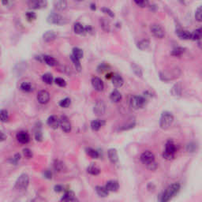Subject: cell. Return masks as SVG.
Returning <instances> with one entry per match:
<instances>
[{
    "label": "cell",
    "mask_w": 202,
    "mask_h": 202,
    "mask_svg": "<svg viewBox=\"0 0 202 202\" xmlns=\"http://www.w3.org/2000/svg\"><path fill=\"white\" fill-rule=\"evenodd\" d=\"M21 158V154H19V153H17V154H15L14 156L12 157V158L10 159L9 161L10 162V164H14V165H17V164H18V162L20 161Z\"/></svg>",
    "instance_id": "46"
},
{
    "label": "cell",
    "mask_w": 202,
    "mask_h": 202,
    "mask_svg": "<svg viewBox=\"0 0 202 202\" xmlns=\"http://www.w3.org/2000/svg\"><path fill=\"white\" fill-rule=\"evenodd\" d=\"M135 125H136L135 121L130 122H128L127 124H126V125H124L123 126H122V128L120 129V130H130V129L134 128V127L135 126Z\"/></svg>",
    "instance_id": "49"
},
{
    "label": "cell",
    "mask_w": 202,
    "mask_h": 202,
    "mask_svg": "<svg viewBox=\"0 0 202 202\" xmlns=\"http://www.w3.org/2000/svg\"><path fill=\"white\" fill-rule=\"evenodd\" d=\"M147 102V99L145 96H134L131 97L130 101V104L131 107L135 110L138 109H141L145 106Z\"/></svg>",
    "instance_id": "6"
},
{
    "label": "cell",
    "mask_w": 202,
    "mask_h": 202,
    "mask_svg": "<svg viewBox=\"0 0 202 202\" xmlns=\"http://www.w3.org/2000/svg\"><path fill=\"white\" fill-rule=\"evenodd\" d=\"M90 9L92 10H96V4H95V3H91L90 4Z\"/></svg>",
    "instance_id": "62"
},
{
    "label": "cell",
    "mask_w": 202,
    "mask_h": 202,
    "mask_svg": "<svg viewBox=\"0 0 202 202\" xmlns=\"http://www.w3.org/2000/svg\"><path fill=\"white\" fill-rule=\"evenodd\" d=\"M74 197V193L71 190H66L63 194V197H62V201H65V200H68V199Z\"/></svg>",
    "instance_id": "44"
},
{
    "label": "cell",
    "mask_w": 202,
    "mask_h": 202,
    "mask_svg": "<svg viewBox=\"0 0 202 202\" xmlns=\"http://www.w3.org/2000/svg\"><path fill=\"white\" fill-rule=\"evenodd\" d=\"M37 99L41 104H46L50 100V93L46 90H41L37 93Z\"/></svg>",
    "instance_id": "11"
},
{
    "label": "cell",
    "mask_w": 202,
    "mask_h": 202,
    "mask_svg": "<svg viewBox=\"0 0 202 202\" xmlns=\"http://www.w3.org/2000/svg\"><path fill=\"white\" fill-rule=\"evenodd\" d=\"M25 17L29 21H33L36 20V18H37V14L33 11H28L25 14Z\"/></svg>",
    "instance_id": "45"
},
{
    "label": "cell",
    "mask_w": 202,
    "mask_h": 202,
    "mask_svg": "<svg viewBox=\"0 0 202 202\" xmlns=\"http://www.w3.org/2000/svg\"><path fill=\"white\" fill-rule=\"evenodd\" d=\"M9 120V112L6 109L0 111V121L2 122H6Z\"/></svg>",
    "instance_id": "38"
},
{
    "label": "cell",
    "mask_w": 202,
    "mask_h": 202,
    "mask_svg": "<svg viewBox=\"0 0 202 202\" xmlns=\"http://www.w3.org/2000/svg\"><path fill=\"white\" fill-rule=\"evenodd\" d=\"M112 80V84L114 86H115L116 88H120L124 84V81H123V78L119 75V74H115L113 75L111 78Z\"/></svg>",
    "instance_id": "21"
},
{
    "label": "cell",
    "mask_w": 202,
    "mask_h": 202,
    "mask_svg": "<svg viewBox=\"0 0 202 202\" xmlns=\"http://www.w3.org/2000/svg\"><path fill=\"white\" fill-rule=\"evenodd\" d=\"M140 160H141V161H142L144 164L147 166L149 165V164L153 163V162H155V156L150 151H145V152H144V153L141 155Z\"/></svg>",
    "instance_id": "9"
},
{
    "label": "cell",
    "mask_w": 202,
    "mask_h": 202,
    "mask_svg": "<svg viewBox=\"0 0 202 202\" xmlns=\"http://www.w3.org/2000/svg\"><path fill=\"white\" fill-rule=\"evenodd\" d=\"M181 189V185L178 182L171 184L164 192L160 195V202H169L170 200L175 197Z\"/></svg>",
    "instance_id": "1"
},
{
    "label": "cell",
    "mask_w": 202,
    "mask_h": 202,
    "mask_svg": "<svg viewBox=\"0 0 202 202\" xmlns=\"http://www.w3.org/2000/svg\"><path fill=\"white\" fill-rule=\"evenodd\" d=\"M27 4L30 9L39 10L46 7L48 5V2L44 1V0H35V1H29Z\"/></svg>",
    "instance_id": "10"
},
{
    "label": "cell",
    "mask_w": 202,
    "mask_h": 202,
    "mask_svg": "<svg viewBox=\"0 0 202 202\" xmlns=\"http://www.w3.org/2000/svg\"><path fill=\"white\" fill-rule=\"evenodd\" d=\"M59 126L65 133H70L71 131V123L67 116H61L59 118Z\"/></svg>",
    "instance_id": "8"
},
{
    "label": "cell",
    "mask_w": 202,
    "mask_h": 202,
    "mask_svg": "<svg viewBox=\"0 0 202 202\" xmlns=\"http://www.w3.org/2000/svg\"><path fill=\"white\" fill-rule=\"evenodd\" d=\"M85 152H86L87 155L92 159H98L99 157V152L95 150L94 149H92V148H87L85 149Z\"/></svg>",
    "instance_id": "32"
},
{
    "label": "cell",
    "mask_w": 202,
    "mask_h": 202,
    "mask_svg": "<svg viewBox=\"0 0 202 202\" xmlns=\"http://www.w3.org/2000/svg\"><path fill=\"white\" fill-rule=\"evenodd\" d=\"M113 75H114V74H112V73H108V74H107L106 78L107 79H111V78H112Z\"/></svg>",
    "instance_id": "61"
},
{
    "label": "cell",
    "mask_w": 202,
    "mask_h": 202,
    "mask_svg": "<svg viewBox=\"0 0 202 202\" xmlns=\"http://www.w3.org/2000/svg\"><path fill=\"white\" fill-rule=\"evenodd\" d=\"M146 167H148V169L151 170V171H154V170H156V168H157V164H156V161H155L153 162V163H152V164L147 165Z\"/></svg>",
    "instance_id": "55"
},
{
    "label": "cell",
    "mask_w": 202,
    "mask_h": 202,
    "mask_svg": "<svg viewBox=\"0 0 202 202\" xmlns=\"http://www.w3.org/2000/svg\"><path fill=\"white\" fill-rule=\"evenodd\" d=\"M87 172L92 175H98L99 173H100V169H99V167H96V166L92 164V165L88 167V168H87Z\"/></svg>",
    "instance_id": "33"
},
{
    "label": "cell",
    "mask_w": 202,
    "mask_h": 202,
    "mask_svg": "<svg viewBox=\"0 0 202 202\" xmlns=\"http://www.w3.org/2000/svg\"><path fill=\"white\" fill-rule=\"evenodd\" d=\"M131 68H132V70L134 71V73L136 74L138 77H142L143 75V71H142V69L138 65L135 64V63H132L131 64Z\"/></svg>",
    "instance_id": "35"
},
{
    "label": "cell",
    "mask_w": 202,
    "mask_h": 202,
    "mask_svg": "<svg viewBox=\"0 0 202 202\" xmlns=\"http://www.w3.org/2000/svg\"><path fill=\"white\" fill-rule=\"evenodd\" d=\"M176 34L178 37L182 40H190L191 39V33L182 29H176Z\"/></svg>",
    "instance_id": "20"
},
{
    "label": "cell",
    "mask_w": 202,
    "mask_h": 202,
    "mask_svg": "<svg viewBox=\"0 0 202 202\" xmlns=\"http://www.w3.org/2000/svg\"><path fill=\"white\" fill-rule=\"evenodd\" d=\"M43 61L49 66H55L57 65V61L51 55H43Z\"/></svg>",
    "instance_id": "23"
},
{
    "label": "cell",
    "mask_w": 202,
    "mask_h": 202,
    "mask_svg": "<svg viewBox=\"0 0 202 202\" xmlns=\"http://www.w3.org/2000/svg\"><path fill=\"white\" fill-rule=\"evenodd\" d=\"M92 85L95 90L98 92H102L104 89V84L103 81L97 77H94L92 78Z\"/></svg>",
    "instance_id": "14"
},
{
    "label": "cell",
    "mask_w": 202,
    "mask_h": 202,
    "mask_svg": "<svg viewBox=\"0 0 202 202\" xmlns=\"http://www.w3.org/2000/svg\"><path fill=\"white\" fill-rule=\"evenodd\" d=\"M63 202H79V201H78V200H77V198H75V197H72V198L68 199V200H65V201Z\"/></svg>",
    "instance_id": "59"
},
{
    "label": "cell",
    "mask_w": 202,
    "mask_h": 202,
    "mask_svg": "<svg viewBox=\"0 0 202 202\" xmlns=\"http://www.w3.org/2000/svg\"><path fill=\"white\" fill-rule=\"evenodd\" d=\"M42 80L47 85H52V83H53V76H52V74H49V73H47V74H43Z\"/></svg>",
    "instance_id": "37"
},
{
    "label": "cell",
    "mask_w": 202,
    "mask_h": 202,
    "mask_svg": "<svg viewBox=\"0 0 202 202\" xmlns=\"http://www.w3.org/2000/svg\"><path fill=\"white\" fill-rule=\"evenodd\" d=\"M135 4L140 6V7H147L149 6V2L148 1H135Z\"/></svg>",
    "instance_id": "53"
},
{
    "label": "cell",
    "mask_w": 202,
    "mask_h": 202,
    "mask_svg": "<svg viewBox=\"0 0 202 202\" xmlns=\"http://www.w3.org/2000/svg\"><path fill=\"white\" fill-rule=\"evenodd\" d=\"M54 7L55 10H57L59 11H63L67 8V2L66 1H55L54 2Z\"/></svg>",
    "instance_id": "25"
},
{
    "label": "cell",
    "mask_w": 202,
    "mask_h": 202,
    "mask_svg": "<svg viewBox=\"0 0 202 202\" xmlns=\"http://www.w3.org/2000/svg\"><path fill=\"white\" fill-rule=\"evenodd\" d=\"M70 59H71L72 62H73V63H74V66H75L76 70H77V71H81V63H80V60L79 59H77V58H75L74 56H73V55H70Z\"/></svg>",
    "instance_id": "41"
},
{
    "label": "cell",
    "mask_w": 202,
    "mask_h": 202,
    "mask_svg": "<svg viewBox=\"0 0 202 202\" xmlns=\"http://www.w3.org/2000/svg\"><path fill=\"white\" fill-rule=\"evenodd\" d=\"M85 29L86 33H92V32H93V29H92V28L91 27L90 25H88L86 26V27H85Z\"/></svg>",
    "instance_id": "57"
},
{
    "label": "cell",
    "mask_w": 202,
    "mask_h": 202,
    "mask_svg": "<svg viewBox=\"0 0 202 202\" xmlns=\"http://www.w3.org/2000/svg\"><path fill=\"white\" fill-rule=\"evenodd\" d=\"M150 31L155 37L163 39L165 37V30L161 25L158 24H153L150 26Z\"/></svg>",
    "instance_id": "7"
},
{
    "label": "cell",
    "mask_w": 202,
    "mask_h": 202,
    "mask_svg": "<svg viewBox=\"0 0 202 202\" xmlns=\"http://www.w3.org/2000/svg\"><path fill=\"white\" fill-rule=\"evenodd\" d=\"M105 188L107 189L108 192H116L119 188V184L117 181L115 180H111L106 183Z\"/></svg>",
    "instance_id": "16"
},
{
    "label": "cell",
    "mask_w": 202,
    "mask_h": 202,
    "mask_svg": "<svg viewBox=\"0 0 202 202\" xmlns=\"http://www.w3.org/2000/svg\"><path fill=\"white\" fill-rule=\"evenodd\" d=\"M150 46V41L148 39H143L142 41H140L137 44L138 49L142 50V51H145Z\"/></svg>",
    "instance_id": "26"
},
{
    "label": "cell",
    "mask_w": 202,
    "mask_h": 202,
    "mask_svg": "<svg viewBox=\"0 0 202 202\" xmlns=\"http://www.w3.org/2000/svg\"><path fill=\"white\" fill-rule=\"evenodd\" d=\"M174 122V116L169 111H164L161 114L160 118V126L163 130H167L172 125Z\"/></svg>",
    "instance_id": "3"
},
{
    "label": "cell",
    "mask_w": 202,
    "mask_h": 202,
    "mask_svg": "<svg viewBox=\"0 0 202 202\" xmlns=\"http://www.w3.org/2000/svg\"><path fill=\"white\" fill-rule=\"evenodd\" d=\"M47 124L51 128L56 130L59 127V119L55 115H51L47 120Z\"/></svg>",
    "instance_id": "15"
},
{
    "label": "cell",
    "mask_w": 202,
    "mask_h": 202,
    "mask_svg": "<svg viewBox=\"0 0 202 202\" xmlns=\"http://www.w3.org/2000/svg\"><path fill=\"white\" fill-rule=\"evenodd\" d=\"M56 37H57V34L52 30V31H47L46 33H44V35H43V40H44V42L49 43L55 41Z\"/></svg>",
    "instance_id": "18"
},
{
    "label": "cell",
    "mask_w": 202,
    "mask_h": 202,
    "mask_svg": "<svg viewBox=\"0 0 202 202\" xmlns=\"http://www.w3.org/2000/svg\"><path fill=\"white\" fill-rule=\"evenodd\" d=\"M59 104L61 107H63V108H67V107H69L70 105L71 104V99H70V98L66 97V98H65V99H62V100L59 102Z\"/></svg>",
    "instance_id": "40"
},
{
    "label": "cell",
    "mask_w": 202,
    "mask_h": 202,
    "mask_svg": "<svg viewBox=\"0 0 202 202\" xmlns=\"http://www.w3.org/2000/svg\"><path fill=\"white\" fill-rule=\"evenodd\" d=\"M175 153H176V145L173 141L169 140L166 143L165 150L163 153V157L167 160H171L174 158Z\"/></svg>",
    "instance_id": "4"
},
{
    "label": "cell",
    "mask_w": 202,
    "mask_h": 202,
    "mask_svg": "<svg viewBox=\"0 0 202 202\" xmlns=\"http://www.w3.org/2000/svg\"><path fill=\"white\" fill-rule=\"evenodd\" d=\"M74 33H77V34H78V35H84V34L86 33H85V27H84V26H83L81 23H79V22H77V23L74 24Z\"/></svg>",
    "instance_id": "31"
},
{
    "label": "cell",
    "mask_w": 202,
    "mask_h": 202,
    "mask_svg": "<svg viewBox=\"0 0 202 202\" xmlns=\"http://www.w3.org/2000/svg\"><path fill=\"white\" fill-rule=\"evenodd\" d=\"M55 191L57 193H60V192L63 191V186L61 185H57L55 186Z\"/></svg>",
    "instance_id": "56"
},
{
    "label": "cell",
    "mask_w": 202,
    "mask_h": 202,
    "mask_svg": "<svg viewBox=\"0 0 202 202\" xmlns=\"http://www.w3.org/2000/svg\"><path fill=\"white\" fill-rule=\"evenodd\" d=\"M95 190H96V193L99 195V197H106L108 196L109 192L107 191V189L105 188V186H96V188H95Z\"/></svg>",
    "instance_id": "28"
},
{
    "label": "cell",
    "mask_w": 202,
    "mask_h": 202,
    "mask_svg": "<svg viewBox=\"0 0 202 202\" xmlns=\"http://www.w3.org/2000/svg\"><path fill=\"white\" fill-rule=\"evenodd\" d=\"M53 167L55 171H57V172H63L65 170H66V167L64 163L59 160H55L53 164Z\"/></svg>",
    "instance_id": "22"
},
{
    "label": "cell",
    "mask_w": 202,
    "mask_h": 202,
    "mask_svg": "<svg viewBox=\"0 0 202 202\" xmlns=\"http://www.w3.org/2000/svg\"><path fill=\"white\" fill-rule=\"evenodd\" d=\"M20 89L24 92H31L33 90V87L31 85V83L28 81L22 82L20 85Z\"/></svg>",
    "instance_id": "30"
},
{
    "label": "cell",
    "mask_w": 202,
    "mask_h": 202,
    "mask_svg": "<svg viewBox=\"0 0 202 202\" xmlns=\"http://www.w3.org/2000/svg\"><path fill=\"white\" fill-rule=\"evenodd\" d=\"M35 138L37 142H42L43 141V134L41 126H37V130L35 131Z\"/></svg>",
    "instance_id": "42"
},
{
    "label": "cell",
    "mask_w": 202,
    "mask_h": 202,
    "mask_svg": "<svg viewBox=\"0 0 202 202\" xmlns=\"http://www.w3.org/2000/svg\"><path fill=\"white\" fill-rule=\"evenodd\" d=\"M197 149V144L194 143V142H190L186 146V150L189 152V153H195Z\"/></svg>",
    "instance_id": "43"
},
{
    "label": "cell",
    "mask_w": 202,
    "mask_h": 202,
    "mask_svg": "<svg viewBox=\"0 0 202 202\" xmlns=\"http://www.w3.org/2000/svg\"><path fill=\"white\" fill-rule=\"evenodd\" d=\"M72 55L80 60V59H82L83 56H84V52H83V51L81 49V48H73V53H72Z\"/></svg>",
    "instance_id": "36"
},
{
    "label": "cell",
    "mask_w": 202,
    "mask_h": 202,
    "mask_svg": "<svg viewBox=\"0 0 202 202\" xmlns=\"http://www.w3.org/2000/svg\"><path fill=\"white\" fill-rule=\"evenodd\" d=\"M200 38H201V29L200 28H199L193 33H191V39L193 41H200Z\"/></svg>",
    "instance_id": "39"
},
{
    "label": "cell",
    "mask_w": 202,
    "mask_h": 202,
    "mask_svg": "<svg viewBox=\"0 0 202 202\" xmlns=\"http://www.w3.org/2000/svg\"><path fill=\"white\" fill-rule=\"evenodd\" d=\"M186 49L182 47H177V48H174L171 52V55L173 56H175V57H179L182 54L185 52Z\"/></svg>",
    "instance_id": "34"
},
{
    "label": "cell",
    "mask_w": 202,
    "mask_h": 202,
    "mask_svg": "<svg viewBox=\"0 0 202 202\" xmlns=\"http://www.w3.org/2000/svg\"><path fill=\"white\" fill-rule=\"evenodd\" d=\"M2 3L3 4L4 6H9L10 5V4H12V2H10V1H7V0H6V1H2Z\"/></svg>",
    "instance_id": "60"
},
{
    "label": "cell",
    "mask_w": 202,
    "mask_h": 202,
    "mask_svg": "<svg viewBox=\"0 0 202 202\" xmlns=\"http://www.w3.org/2000/svg\"><path fill=\"white\" fill-rule=\"evenodd\" d=\"M44 177L48 178V179H51L52 178V173L50 170H46L44 171Z\"/></svg>",
    "instance_id": "54"
},
{
    "label": "cell",
    "mask_w": 202,
    "mask_h": 202,
    "mask_svg": "<svg viewBox=\"0 0 202 202\" xmlns=\"http://www.w3.org/2000/svg\"><path fill=\"white\" fill-rule=\"evenodd\" d=\"M93 111L96 115H103L106 111V105L103 100H98L94 105Z\"/></svg>",
    "instance_id": "12"
},
{
    "label": "cell",
    "mask_w": 202,
    "mask_h": 202,
    "mask_svg": "<svg viewBox=\"0 0 202 202\" xmlns=\"http://www.w3.org/2000/svg\"><path fill=\"white\" fill-rule=\"evenodd\" d=\"M55 83L59 87H66V82L63 78L62 77H57L55 79Z\"/></svg>",
    "instance_id": "50"
},
{
    "label": "cell",
    "mask_w": 202,
    "mask_h": 202,
    "mask_svg": "<svg viewBox=\"0 0 202 202\" xmlns=\"http://www.w3.org/2000/svg\"><path fill=\"white\" fill-rule=\"evenodd\" d=\"M16 138L17 142L23 145H26L30 142V136L25 131H20L17 134Z\"/></svg>",
    "instance_id": "13"
},
{
    "label": "cell",
    "mask_w": 202,
    "mask_h": 202,
    "mask_svg": "<svg viewBox=\"0 0 202 202\" xmlns=\"http://www.w3.org/2000/svg\"><path fill=\"white\" fill-rule=\"evenodd\" d=\"M107 155H108L109 160L112 164H117L118 161V156L117 150L115 149H110L107 151Z\"/></svg>",
    "instance_id": "19"
},
{
    "label": "cell",
    "mask_w": 202,
    "mask_h": 202,
    "mask_svg": "<svg viewBox=\"0 0 202 202\" xmlns=\"http://www.w3.org/2000/svg\"><path fill=\"white\" fill-rule=\"evenodd\" d=\"M108 69H109L108 65H107L106 63H101V64H99V66H97V72L98 73H99V74H102L103 72L108 70Z\"/></svg>",
    "instance_id": "47"
},
{
    "label": "cell",
    "mask_w": 202,
    "mask_h": 202,
    "mask_svg": "<svg viewBox=\"0 0 202 202\" xmlns=\"http://www.w3.org/2000/svg\"><path fill=\"white\" fill-rule=\"evenodd\" d=\"M171 94L174 96H179L182 95V85L180 82H178L173 85L171 89Z\"/></svg>",
    "instance_id": "17"
},
{
    "label": "cell",
    "mask_w": 202,
    "mask_h": 202,
    "mask_svg": "<svg viewBox=\"0 0 202 202\" xmlns=\"http://www.w3.org/2000/svg\"><path fill=\"white\" fill-rule=\"evenodd\" d=\"M99 23H100V26L101 28L103 29V31L105 32H110V28H111V25H110V21L108 19L105 18V17H102L99 20Z\"/></svg>",
    "instance_id": "29"
},
{
    "label": "cell",
    "mask_w": 202,
    "mask_h": 202,
    "mask_svg": "<svg viewBox=\"0 0 202 202\" xmlns=\"http://www.w3.org/2000/svg\"><path fill=\"white\" fill-rule=\"evenodd\" d=\"M104 124L105 122L103 120L95 119L93 120V121H92V122H91V129H92L93 131H98Z\"/></svg>",
    "instance_id": "24"
},
{
    "label": "cell",
    "mask_w": 202,
    "mask_h": 202,
    "mask_svg": "<svg viewBox=\"0 0 202 202\" xmlns=\"http://www.w3.org/2000/svg\"><path fill=\"white\" fill-rule=\"evenodd\" d=\"M6 139V134L3 132H2V131H0V142H3Z\"/></svg>",
    "instance_id": "58"
},
{
    "label": "cell",
    "mask_w": 202,
    "mask_h": 202,
    "mask_svg": "<svg viewBox=\"0 0 202 202\" xmlns=\"http://www.w3.org/2000/svg\"><path fill=\"white\" fill-rule=\"evenodd\" d=\"M29 184V177L27 174H21L15 182L14 188L17 190H25Z\"/></svg>",
    "instance_id": "5"
},
{
    "label": "cell",
    "mask_w": 202,
    "mask_h": 202,
    "mask_svg": "<svg viewBox=\"0 0 202 202\" xmlns=\"http://www.w3.org/2000/svg\"><path fill=\"white\" fill-rule=\"evenodd\" d=\"M110 99L112 102L114 103H118L120 102L122 99V95L120 93V92L117 90V89H115L114 91H112V92L110 95Z\"/></svg>",
    "instance_id": "27"
},
{
    "label": "cell",
    "mask_w": 202,
    "mask_h": 202,
    "mask_svg": "<svg viewBox=\"0 0 202 202\" xmlns=\"http://www.w3.org/2000/svg\"><path fill=\"white\" fill-rule=\"evenodd\" d=\"M195 19L199 22H200L202 21L201 6H199V7L196 10V11H195Z\"/></svg>",
    "instance_id": "48"
},
{
    "label": "cell",
    "mask_w": 202,
    "mask_h": 202,
    "mask_svg": "<svg viewBox=\"0 0 202 202\" xmlns=\"http://www.w3.org/2000/svg\"><path fill=\"white\" fill-rule=\"evenodd\" d=\"M101 10H102L103 13H104L105 14H107L109 17H115L114 12H113V11H112L111 9H109V8L103 7V8H101Z\"/></svg>",
    "instance_id": "51"
},
{
    "label": "cell",
    "mask_w": 202,
    "mask_h": 202,
    "mask_svg": "<svg viewBox=\"0 0 202 202\" xmlns=\"http://www.w3.org/2000/svg\"><path fill=\"white\" fill-rule=\"evenodd\" d=\"M23 154L28 159H31L33 157V152L29 149H27V148L23 149Z\"/></svg>",
    "instance_id": "52"
},
{
    "label": "cell",
    "mask_w": 202,
    "mask_h": 202,
    "mask_svg": "<svg viewBox=\"0 0 202 202\" xmlns=\"http://www.w3.org/2000/svg\"><path fill=\"white\" fill-rule=\"evenodd\" d=\"M47 21L49 24L57 25H64L68 23L69 20L67 17L63 16V15L55 13V12H52V13H51L48 15V18H47Z\"/></svg>",
    "instance_id": "2"
}]
</instances>
